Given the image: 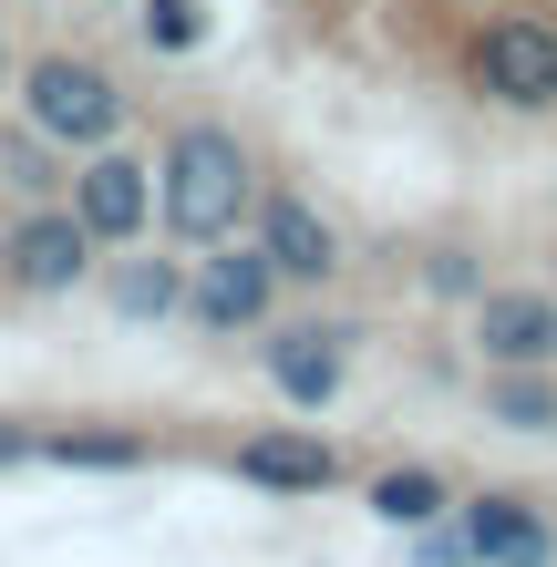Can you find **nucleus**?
<instances>
[{
    "label": "nucleus",
    "mask_w": 557,
    "mask_h": 567,
    "mask_svg": "<svg viewBox=\"0 0 557 567\" xmlns=\"http://www.w3.org/2000/svg\"><path fill=\"white\" fill-rule=\"evenodd\" d=\"M258 155L248 135H227V124H176L166 155H155V227H166L176 248H217L238 238L258 217Z\"/></svg>",
    "instance_id": "1"
},
{
    "label": "nucleus",
    "mask_w": 557,
    "mask_h": 567,
    "mask_svg": "<svg viewBox=\"0 0 557 567\" xmlns=\"http://www.w3.org/2000/svg\"><path fill=\"white\" fill-rule=\"evenodd\" d=\"M11 104L31 124V145H62V155L124 145V83L93 52H31L21 83H11Z\"/></svg>",
    "instance_id": "2"
},
{
    "label": "nucleus",
    "mask_w": 557,
    "mask_h": 567,
    "mask_svg": "<svg viewBox=\"0 0 557 567\" xmlns=\"http://www.w3.org/2000/svg\"><path fill=\"white\" fill-rule=\"evenodd\" d=\"M279 310V269L258 238H217L186 258V330H207V341H248V330H269Z\"/></svg>",
    "instance_id": "3"
},
{
    "label": "nucleus",
    "mask_w": 557,
    "mask_h": 567,
    "mask_svg": "<svg viewBox=\"0 0 557 567\" xmlns=\"http://www.w3.org/2000/svg\"><path fill=\"white\" fill-rule=\"evenodd\" d=\"M465 83L496 114H557V21H537V11L485 21L465 42Z\"/></svg>",
    "instance_id": "4"
},
{
    "label": "nucleus",
    "mask_w": 557,
    "mask_h": 567,
    "mask_svg": "<svg viewBox=\"0 0 557 567\" xmlns=\"http://www.w3.org/2000/svg\"><path fill=\"white\" fill-rule=\"evenodd\" d=\"M62 207H73L93 227V248H145V227H155V155L135 145H93L73 155V176H62Z\"/></svg>",
    "instance_id": "5"
},
{
    "label": "nucleus",
    "mask_w": 557,
    "mask_h": 567,
    "mask_svg": "<svg viewBox=\"0 0 557 567\" xmlns=\"http://www.w3.org/2000/svg\"><path fill=\"white\" fill-rule=\"evenodd\" d=\"M93 269H104V248H93V227L73 207H21L0 227V279L21 299H73Z\"/></svg>",
    "instance_id": "6"
},
{
    "label": "nucleus",
    "mask_w": 557,
    "mask_h": 567,
    "mask_svg": "<svg viewBox=\"0 0 557 567\" xmlns=\"http://www.w3.org/2000/svg\"><path fill=\"white\" fill-rule=\"evenodd\" d=\"M351 341H362V330H341V320H279L269 341H258V372H269V392L289 413H331L341 382H351Z\"/></svg>",
    "instance_id": "7"
},
{
    "label": "nucleus",
    "mask_w": 557,
    "mask_h": 567,
    "mask_svg": "<svg viewBox=\"0 0 557 567\" xmlns=\"http://www.w3.org/2000/svg\"><path fill=\"white\" fill-rule=\"evenodd\" d=\"M258 248H269V269H279V289H331L341 269H351V258H341V227L331 217H320L310 207V196L300 186H269V196H258Z\"/></svg>",
    "instance_id": "8"
},
{
    "label": "nucleus",
    "mask_w": 557,
    "mask_h": 567,
    "mask_svg": "<svg viewBox=\"0 0 557 567\" xmlns=\"http://www.w3.org/2000/svg\"><path fill=\"white\" fill-rule=\"evenodd\" d=\"M227 475L258 485V495H331L341 454L320 444L310 423H269V433H238V444H227Z\"/></svg>",
    "instance_id": "9"
},
{
    "label": "nucleus",
    "mask_w": 557,
    "mask_h": 567,
    "mask_svg": "<svg viewBox=\"0 0 557 567\" xmlns=\"http://www.w3.org/2000/svg\"><path fill=\"white\" fill-rule=\"evenodd\" d=\"M475 351L485 372H557V289H485Z\"/></svg>",
    "instance_id": "10"
},
{
    "label": "nucleus",
    "mask_w": 557,
    "mask_h": 567,
    "mask_svg": "<svg viewBox=\"0 0 557 567\" xmlns=\"http://www.w3.org/2000/svg\"><path fill=\"white\" fill-rule=\"evenodd\" d=\"M454 526H465L475 567H557V526H547L537 495L485 485V495H465V506H454Z\"/></svg>",
    "instance_id": "11"
},
{
    "label": "nucleus",
    "mask_w": 557,
    "mask_h": 567,
    "mask_svg": "<svg viewBox=\"0 0 557 567\" xmlns=\"http://www.w3.org/2000/svg\"><path fill=\"white\" fill-rule=\"evenodd\" d=\"M104 299L114 320H186V258H155V248H114L104 258Z\"/></svg>",
    "instance_id": "12"
},
{
    "label": "nucleus",
    "mask_w": 557,
    "mask_h": 567,
    "mask_svg": "<svg viewBox=\"0 0 557 567\" xmlns=\"http://www.w3.org/2000/svg\"><path fill=\"white\" fill-rule=\"evenodd\" d=\"M362 506H372L382 526H403V537H423V526H444V506H454V485L434 475V464H382V475L362 485Z\"/></svg>",
    "instance_id": "13"
},
{
    "label": "nucleus",
    "mask_w": 557,
    "mask_h": 567,
    "mask_svg": "<svg viewBox=\"0 0 557 567\" xmlns=\"http://www.w3.org/2000/svg\"><path fill=\"white\" fill-rule=\"evenodd\" d=\"M155 444L145 433H124V423H52L42 433V464H73V475H135Z\"/></svg>",
    "instance_id": "14"
},
{
    "label": "nucleus",
    "mask_w": 557,
    "mask_h": 567,
    "mask_svg": "<svg viewBox=\"0 0 557 567\" xmlns=\"http://www.w3.org/2000/svg\"><path fill=\"white\" fill-rule=\"evenodd\" d=\"M485 423L557 433V372H485Z\"/></svg>",
    "instance_id": "15"
},
{
    "label": "nucleus",
    "mask_w": 557,
    "mask_h": 567,
    "mask_svg": "<svg viewBox=\"0 0 557 567\" xmlns=\"http://www.w3.org/2000/svg\"><path fill=\"white\" fill-rule=\"evenodd\" d=\"M196 42H207V0H145V52L186 62Z\"/></svg>",
    "instance_id": "16"
},
{
    "label": "nucleus",
    "mask_w": 557,
    "mask_h": 567,
    "mask_svg": "<svg viewBox=\"0 0 557 567\" xmlns=\"http://www.w3.org/2000/svg\"><path fill=\"white\" fill-rule=\"evenodd\" d=\"M423 289H434V299H485V269L465 248H444V258H423Z\"/></svg>",
    "instance_id": "17"
},
{
    "label": "nucleus",
    "mask_w": 557,
    "mask_h": 567,
    "mask_svg": "<svg viewBox=\"0 0 557 567\" xmlns=\"http://www.w3.org/2000/svg\"><path fill=\"white\" fill-rule=\"evenodd\" d=\"M0 464H42V433H31V423H0Z\"/></svg>",
    "instance_id": "18"
},
{
    "label": "nucleus",
    "mask_w": 557,
    "mask_h": 567,
    "mask_svg": "<svg viewBox=\"0 0 557 567\" xmlns=\"http://www.w3.org/2000/svg\"><path fill=\"white\" fill-rule=\"evenodd\" d=\"M11 83H21V52H11V31H0V104H11Z\"/></svg>",
    "instance_id": "19"
}]
</instances>
